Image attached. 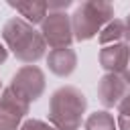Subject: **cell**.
Instances as JSON below:
<instances>
[{"label": "cell", "instance_id": "cell-5", "mask_svg": "<svg viewBox=\"0 0 130 130\" xmlns=\"http://www.w3.org/2000/svg\"><path fill=\"white\" fill-rule=\"evenodd\" d=\"M10 87L24 102H37L45 91V73L37 65H24L12 75Z\"/></svg>", "mask_w": 130, "mask_h": 130}, {"label": "cell", "instance_id": "cell-12", "mask_svg": "<svg viewBox=\"0 0 130 130\" xmlns=\"http://www.w3.org/2000/svg\"><path fill=\"white\" fill-rule=\"evenodd\" d=\"M83 128L85 130H118L114 116L110 112H106V110L89 114L85 118V122H83Z\"/></svg>", "mask_w": 130, "mask_h": 130}, {"label": "cell", "instance_id": "cell-14", "mask_svg": "<svg viewBox=\"0 0 130 130\" xmlns=\"http://www.w3.org/2000/svg\"><path fill=\"white\" fill-rule=\"evenodd\" d=\"M118 116H126V118H130V89L126 91V95L120 100V104H118Z\"/></svg>", "mask_w": 130, "mask_h": 130}, {"label": "cell", "instance_id": "cell-6", "mask_svg": "<svg viewBox=\"0 0 130 130\" xmlns=\"http://www.w3.org/2000/svg\"><path fill=\"white\" fill-rule=\"evenodd\" d=\"M28 102H24L10 85L0 93V130H18L20 120L28 114Z\"/></svg>", "mask_w": 130, "mask_h": 130}, {"label": "cell", "instance_id": "cell-10", "mask_svg": "<svg viewBox=\"0 0 130 130\" xmlns=\"http://www.w3.org/2000/svg\"><path fill=\"white\" fill-rule=\"evenodd\" d=\"M8 6H12L22 20H26L28 24H41L47 16V2L41 0H8Z\"/></svg>", "mask_w": 130, "mask_h": 130}, {"label": "cell", "instance_id": "cell-16", "mask_svg": "<svg viewBox=\"0 0 130 130\" xmlns=\"http://www.w3.org/2000/svg\"><path fill=\"white\" fill-rule=\"evenodd\" d=\"M124 39H126L128 45H130V14H128L126 20H124Z\"/></svg>", "mask_w": 130, "mask_h": 130}, {"label": "cell", "instance_id": "cell-4", "mask_svg": "<svg viewBox=\"0 0 130 130\" xmlns=\"http://www.w3.org/2000/svg\"><path fill=\"white\" fill-rule=\"evenodd\" d=\"M41 35L45 43L53 49H65L73 43L71 30V16L67 12H47L45 20L41 22Z\"/></svg>", "mask_w": 130, "mask_h": 130}, {"label": "cell", "instance_id": "cell-1", "mask_svg": "<svg viewBox=\"0 0 130 130\" xmlns=\"http://www.w3.org/2000/svg\"><path fill=\"white\" fill-rule=\"evenodd\" d=\"M2 41L6 49H10L12 55L26 65H35L39 59L45 57V51H47V43L43 35L20 16H14L4 24Z\"/></svg>", "mask_w": 130, "mask_h": 130}, {"label": "cell", "instance_id": "cell-7", "mask_svg": "<svg viewBox=\"0 0 130 130\" xmlns=\"http://www.w3.org/2000/svg\"><path fill=\"white\" fill-rule=\"evenodd\" d=\"M126 91H128V83L116 73H106L98 83V100L106 108L118 106L120 100L126 95Z\"/></svg>", "mask_w": 130, "mask_h": 130}, {"label": "cell", "instance_id": "cell-11", "mask_svg": "<svg viewBox=\"0 0 130 130\" xmlns=\"http://www.w3.org/2000/svg\"><path fill=\"white\" fill-rule=\"evenodd\" d=\"M98 39H100V43H102L104 47L120 43V41L124 39V20H120V18L110 20V22L98 32Z\"/></svg>", "mask_w": 130, "mask_h": 130}, {"label": "cell", "instance_id": "cell-18", "mask_svg": "<svg viewBox=\"0 0 130 130\" xmlns=\"http://www.w3.org/2000/svg\"><path fill=\"white\" fill-rule=\"evenodd\" d=\"M0 87H2V83H0Z\"/></svg>", "mask_w": 130, "mask_h": 130}, {"label": "cell", "instance_id": "cell-9", "mask_svg": "<svg viewBox=\"0 0 130 130\" xmlns=\"http://www.w3.org/2000/svg\"><path fill=\"white\" fill-rule=\"evenodd\" d=\"M47 65H49V71L55 73L57 77H69L77 67V55L71 47L53 49L47 55Z\"/></svg>", "mask_w": 130, "mask_h": 130}, {"label": "cell", "instance_id": "cell-3", "mask_svg": "<svg viewBox=\"0 0 130 130\" xmlns=\"http://www.w3.org/2000/svg\"><path fill=\"white\" fill-rule=\"evenodd\" d=\"M110 20H114V6L102 0H87L71 14L73 41L93 39Z\"/></svg>", "mask_w": 130, "mask_h": 130}, {"label": "cell", "instance_id": "cell-17", "mask_svg": "<svg viewBox=\"0 0 130 130\" xmlns=\"http://www.w3.org/2000/svg\"><path fill=\"white\" fill-rule=\"evenodd\" d=\"M6 59H8V49H6V47L0 43V65H2Z\"/></svg>", "mask_w": 130, "mask_h": 130}, {"label": "cell", "instance_id": "cell-13", "mask_svg": "<svg viewBox=\"0 0 130 130\" xmlns=\"http://www.w3.org/2000/svg\"><path fill=\"white\" fill-rule=\"evenodd\" d=\"M18 130H55L49 122H43V120H35V118H30V120H26Z\"/></svg>", "mask_w": 130, "mask_h": 130}, {"label": "cell", "instance_id": "cell-15", "mask_svg": "<svg viewBox=\"0 0 130 130\" xmlns=\"http://www.w3.org/2000/svg\"><path fill=\"white\" fill-rule=\"evenodd\" d=\"M120 77L130 85V57H128V63H126V67L122 69V73H120Z\"/></svg>", "mask_w": 130, "mask_h": 130}, {"label": "cell", "instance_id": "cell-2", "mask_svg": "<svg viewBox=\"0 0 130 130\" xmlns=\"http://www.w3.org/2000/svg\"><path fill=\"white\" fill-rule=\"evenodd\" d=\"M87 110V98L73 85H63L53 91L49 102V124L55 130H77Z\"/></svg>", "mask_w": 130, "mask_h": 130}, {"label": "cell", "instance_id": "cell-8", "mask_svg": "<svg viewBox=\"0 0 130 130\" xmlns=\"http://www.w3.org/2000/svg\"><path fill=\"white\" fill-rule=\"evenodd\" d=\"M130 57V45L128 43H116V45H108L100 51V65L108 71V73H116L120 75L122 69L126 67Z\"/></svg>", "mask_w": 130, "mask_h": 130}]
</instances>
